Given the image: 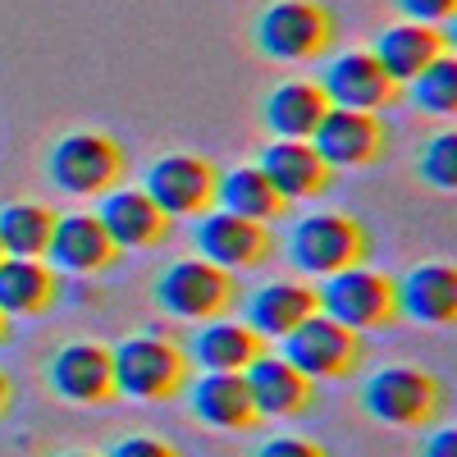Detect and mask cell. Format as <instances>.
Listing matches in <instances>:
<instances>
[{"label": "cell", "mask_w": 457, "mask_h": 457, "mask_svg": "<svg viewBox=\"0 0 457 457\" xmlns=\"http://www.w3.org/2000/svg\"><path fill=\"white\" fill-rule=\"evenodd\" d=\"M307 316H316V288L312 284L275 279L247 297V329H256L261 338H284Z\"/></svg>", "instance_id": "7402d4cb"}, {"label": "cell", "mask_w": 457, "mask_h": 457, "mask_svg": "<svg viewBox=\"0 0 457 457\" xmlns=\"http://www.w3.org/2000/svg\"><path fill=\"white\" fill-rule=\"evenodd\" d=\"M187 407L211 430H256L261 416L247 398L243 375L234 370H202V379H187Z\"/></svg>", "instance_id": "e0dca14e"}, {"label": "cell", "mask_w": 457, "mask_h": 457, "mask_svg": "<svg viewBox=\"0 0 457 457\" xmlns=\"http://www.w3.org/2000/svg\"><path fill=\"white\" fill-rule=\"evenodd\" d=\"M265 353V338L238 320H206L193 338V357L187 361H197L202 370H234L243 375L256 357Z\"/></svg>", "instance_id": "603a6c76"}, {"label": "cell", "mask_w": 457, "mask_h": 457, "mask_svg": "<svg viewBox=\"0 0 457 457\" xmlns=\"http://www.w3.org/2000/svg\"><path fill=\"white\" fill-rule=\"evenodd\" d=\"M51 183L69 197H105L124 179V151L105 133H69L51 151Z\"/></svg>", "instance_id": "8992f818"}, {"label": "cell", "mask_w": 457, "mask_h": 457, "mask_svg": "<svg viewBox=\"0 0 457 457\" xmlns=\"http://www.w3.org/2000/svg\"><path fill=\"white\" fill-rule=\"evenodd\" d=\"M361 407L370 421L394 430H421L444 411V385L421 366H379L361 385Z\"/></svg>", "instance_id": "7a4b0ae2"}, {"label": "cell", "mask_w": 457, "mask_h": 457, "mask_svg": "<svg viewBox=\"0 0 457 457\" xmlns=\"http://www.w3.org/2000/svg\"><path fill=\"white\" fill-rule=\"evenodd\" d=\"M288 256L297 270H307V275H338V270H348V265H361L370 256V234L361 228V220L353 215H307V220H297L293 224V234H288Z\"/></svg>", "instance_id": "5b68a950"}, {"label": "cell", "mask_w": 457, "mask_h": 457, "mask_svg": "<svg viewBox=\"0 0 457 457\" xmlns=\"http://www.w3.org/2000/svg\"><path fill=\"white\" fill-rule=\"evenodd\" d=\"M416 170H421V179H426L430 187H439V193L457 187V133H439V137L421 151Z\"/></svg>", "instance_id": "83f0119b"}, {"label": "cell", "mask_w": 457, "mask_h": 457, "mask_svg": "<svg viewBox=\"0 0 457 457\" xmlns=\"http://www.w3.org/2000/svg\"><path fill=\"white\" fill-rule=\"evenodd\" d=\"M261 174L270 179V187H275L284 202H307V197H320L325 187H329V165L316 156L312 142L279 137L275 146H265Z\"/></svg>", "instance_id": "ac0fdd59"}, {"label": "cell", "mask_w": 457, "mask_h": 457, "mask_svg": "<svg viewBox=\"0 0 457 457\" xmlns=\"http://www.w3.org/2000/svg\"><path fill=\"white\" fill-rule=\"evenodd\" d=\"M60 457H92V453H60Z\"/></svg>", "instance_id": "e575fe53"}, {"label": "cell", "mask_w": 457, "mask_h": 457, "mask_svg": "<svg viewBox=\"0 0 457 457\" xmlns=\"http://www.w3.org/2000/svg\"><path fill=\"white\" fill-rule=\"evenodd\" d=\"M101 228L110 234L114 252H137V247H156L170 238V215L151 202L142 187H110L101 211Z\"/></svg>", "instance_id": "5bb4252c"}, {"label": "cell", "mask_w": 457, "mask_h": 457, "mask_svg": "<svg viewBox=\"0 0 457 457\" xmlns=\"http://www.w3.org/2000/svg\"><path fill=\"white\" fill-rule=\"evenodd\" d=\"M46 385L73 407H105L114 403V361L101 343H64L46 361Z\"/></svg>", "instance_id": "7c38bea8"}, {"label": "cell", "mask_w": 457, "mask_h": 457, "mask_svg": "<svg viewBox=\"0 0 457 457\" xmlns=\"http://www.w3.org/2000/svg\"><path fill=\"white\" fill-rule=\"evenodd\" d=\"M60 297V275L37 256L0 261V312L5 316H42Z\"/></svg>", "instance_id": "ffe728a7"}, {"label": "cell", "mask_w": 457, "mask_h": 457, "mask_svg": "<svg viewBox=\"0 0 457 457\" xmlns=\"http://www.w3.org/2000/svg\"><path fill=\"white\" fill-rule=\"evenodd\" d=\"M448 51V37L435 32L430 23H398V28H385L375 37V60L379 69L389 73L394 83H411L430 60H439Z\"/></svg>", "instance_id": "44dd1931"}, {"label": "cell", "mask_w": 457, "mask_h": 457, "mask_svg": "<svg viewBox=\"0 0 457 457\" xmlns=\"http://www.w3.org/2000/svg\"><path fill=\"white\" fill-rule=\"evenodd\" d=\"M215 165L202 156H161L146 174L142 193L156 202L170 220L179 215H206L215 206Z\"/></svg>", "instance_id": "4fadbf2b"}, {"label": "cell", "mask_w": 457, "mask_h": 457, "mask_svg": "<svg viewBox=\"0 0 457 457\" xmlns=\"http://www.w3.org/2000/svg\"><path fill=\"white\" fill-rule=\"evenodd\" d=\"M215 202H220V211H234V215L256 220V224L279 220L288 211V202L270 187V179L261 174V165H238V170L220 174L215 179Z\"/></svg>", "instance_id": "d4e9b609"}, {"label": "cell", "mask_w": 457, "mask_h": 457, "mask_svg": "<svg viewBox=\"0 0 457 457\" xmlns=\"http://www.w3.org/2000/svg\"><path fill=\"white\" fill-rule=\"evenodd\" d=\"M197 252H202V261L220 265V270L243 275V270H256V265L270 261L275 243H270V228L256 220H243L234 211H206L197 220Z\"/></svg>", "instance_id": "30bf717a"}, {"label": "cell", "mask_w": 457, "mask_h": 457, "mask_svg": "<svg viewBox=\"0 0 457 457\" xmlns=\"http://www.w3.org/2000/svg\"><path fill=\"white\" fill-rule=\"evenodd\" d=\"M243 385H247V398H252L261 421H297V416H307L320 403L316 379H307L297 366H288L275 353H261L243 370Z\"/></svg>", "instance_id": "8fae6325"}, {"label": "cell", "mask_w": 457, "mask_h": 457, "mask_svg": "<svg viewBox=\"0 0 457 457\" xmlns=\"http://www.w3.org/2000/svg\"><path fill=\"white\" fill-rule=\"evenodd\" d=\"M398 10L407 14V23H448L453 10H457V0H398Z\"/></svg>", "instance_id": "4dcf8cb0"}, {"label": "cell", "mask_w": 457, "mask_h": 457, "mask_svg": "<svg viewBox=\"0 0 457 457\" xmlns=\"http://www.w3.org/2000/svg\"><path fill=\"white\" fill-rule=\"evenodd\" d=\"M234 302H238V279L202 256L165 265L156 279V307L174 320H202L206 325V320H220Z\"/></svg>", "instance_id": "277c9868"}, {"label": "cell", "mask_w": 457, "mask_h": 457, "mask_svg": "<svg viewBox=\"0 0 457 457\" xmlns=\"http://www.w3.org/2000/svg\"><path fill=\"white\" fill-rule=\"evenodd\" d=\"M320 92L338 110H385L398 96V83L379 69V60L370 51H348L325 69Z\"/></svg>", "instance_id": "9a60e30c"}, {"label": "cell", "mask_w": 457, "mask_h": 457, "mask_svg": "<svg viewBox=\"0 0 457 457\" xmlns=\"http://www.w3.org/2000/svg\"><path fill=\"white\" fill-rule=\"evenodd\" d=\"M114 361V394L133 403H170L187 389L193 361L174 338L161 334H133L120 348H110Z\"/></svg>", "instance_id": "6da1fadb"}, {"label": "cell", "mask_w": 457, "mask_h": 457, "mask_svg": "<svg viewBox=\"0 0 457 457\" xmlns=\"http://www.w3.org/2000/svg\"><path fill=\"white\" fill-rule=\"evenodd\" d=\"M394 288H398V316L416 325H435V329L457 320V270L453 265H416Z\"/></svg>", "instance_id": "d6986e66"}, {"label": "cell", "mask_w": 457, "mask_h": 457, "mask_svg": "<svg viewBox=\"0 0 457 457\" xmlns=\"http://www.w3.org/2000/svg\"><path fill=\"white\" fill-rule=\"evenodd\" d=\"M252 457H329V453L307 435H275V439H265Z\"/></svg>", "instance_id": "f546056e"}, {"label": "cell", "mask_w": 457, "mask_h": 457, "mask_svg": "<svg viewBox=\"0 0 457 457\" xmlns=\"http://www.w3.org/2000/svg\"><path fill=\"white\" fill-rule=\"evenodd\" d=\"M312 146L329 170H361V165L385 156L389 129L375 110H338V105H329L325 120L312 133Z\"/></svg>", "instance_id": "9c48e42d"}, {"label": "cell", "mask_w": 457, "mask_h": 457, "mask_svg": "<svg viewBox=\"0 0 457 457\" xmlns=\"http://www.w3.org/2000/svg\"><path fill=\"white\" fill-rule=\"evenodd\" d=\"M105 457H179V448L165 444L161 435H124L105 448Z\"/></svg>", "instance_id": "f1b7e54d"}, {"label": "cell", "mask_w": 457, "mask_h": 457, "mask_svg": "<svg viewBox=\"0 0 457 457\" xmlns=\"http://www.w3.org/2000/svg\"><path fill=\"white\" fill-rule=\"evenodd\" d=\"M334 42V19L316 0H275L270 10H261L256 19V46L261 55L297 64V60H316Z\"/></svg>", "instance_id": "52a82bcc"}, {"label": "cell", "mask_w": 457, "mask_h": 457, "mask_svg": "<svg viewBox=\"0 0 457 457\" xmlns=\"http://www.w3.org/2000/svg\"><path fill=\"white\" fill-rule=\"evenodd\" d=\"M288 366H297L307 379H348L366 348H361V334L357 329H343L338 320L329 316H307L297 329L284 334V353H279Z\"/></svg>", "instance_id": "ba28073f"}, {"label": "cell", "mask_w": 457, "mask_h": 457, "mask_svg": "<svg viewBox=\"0 0 457 457\" xmlns=\"http://www.w3.org/2000/svg\"><path fill=\"white\" fill-rule=\"evenodd\" d=\"M0 261H5V252H0Z\"/></svg>", "instance_id": "d590c367"}, {"label": "cell", "mask_w": 457, "mask_h": 457, "mask_svg": "<svg viewBox=\"0 0 457 457\" xmlns=\"http://www.w3.org/2000/svg\"><path fill=\"white\" fill-rule=\"evenodd\" d=\"M325 92L320 83H284L265 96V124H270L275 137H288V142H312L316 124L325 120Z\"/></svg>", "instance_id": "cb8c5ba5"}, {"label": "cell", "mask_w": 457, "mask_h": 457, "mask_svg": "<svg viewBox=\"0 0 457 457\" xmlns=\"http://www.w3.org/2000/svg\"><path fill=\"white\" fill-rule=\"evenodd\" d=\"M114 243L101 228L96 215H55L51 243H46V265L64 275H101L114 265Z\"/></svg>", "instance_id": "2e32d148"}, {"label": "cell", "mask_w": 457, "mask_h": 457, "mask_svg": "<svg viewBox=\"0 0 457 457\" xmlns=\"http://www.w3.org/2000/svg\"><path fill=\"white\" fill-rule=\"evenodd\" d=\"M10 403H14V385H10V375L0 370V416L10 411Z\"/></svg>", "instance_id": "d6a6232c"}, {"label": "cell", "mask_w": 457, "mask_h": 457, "mask_svg": "<svg viewBox=\"0 0 457 457\" xmlns=\"http://www.w3.org/2000/svg\"><path fill=\"white\" fill-rule=\"evenodd\" d=\"M316 312L357 334L389 329L398 320V288L389 275L370 270V265H348L316 288Z\"/></svg>", "instance_id": "3957f363"}, {"label": "cell", "mask_w": 457, "mask_h": 457, "mask_svg": "<svg viewBox=\"0 0 457 457\" xmlns=\"http://www.w3.org/2000/svg\"><path fill=\"white\" fill-rule=\"evenodd\" d=\"M411 101L426 114H453L457 110V60L444 51L411 79Z\"/></svg>", "instance_id": "4316f807"}, {"label": "cell", "mask_w": 457, "mask_h": 457, "mask_svg": "<svg viewBox=\"0 0 457 457\" xmlns=\"http://www.w3.org/2000/svg\"><path fill=\"white\" fill-rule=\"evenodd\" d=\"M421 457H457V430H439V435H430L426 448H421Z\"/></svg>", "instance_id": "1f68e13d"}, {"label": "cell", "mask_w": 457, "mask_h": 457, "mask_svg": "<svg viewBox=\"0 0 457 457\" xmlns=\"http://www.w3.org/2000/svg\"><path fill=\"white\" fill-rule=\"evenodd\" d=\"M55 215L37 202H14L0 211V252L5 256H46Z\"/></svg>", "instance_id": "484cf974"}, {"label": "cell", "mask_w": 457, "mask_h": 457, "mask_svg": "<svg viewBox=\"0 0 457 457\" xmlns=\"http://www.w3.org/2000/svg\"><path fill=\"white\" fill-rule=\"evenodd\" d=\"M5 334H10V316L0 312V343H5Z\"/></svg>", "instance_id": "836d02e7"}]
</instances>
